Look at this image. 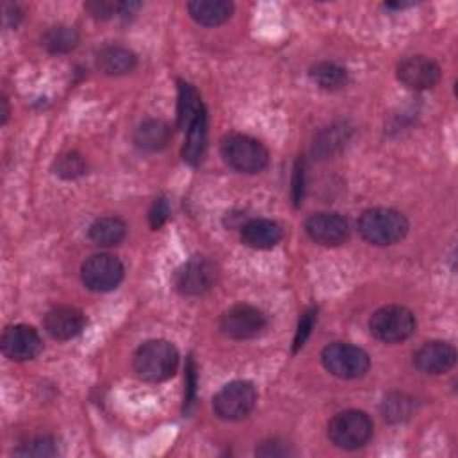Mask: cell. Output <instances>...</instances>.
<instances>
[{
	"label": "cell",
	"instance_id": "obj_18",
	"mask_svg": "<svg viewBox=\"0 0 458 458\" xmlns=\"http://www.w3.org/2000/svg\"><path fill=\"white\" fill-rule=\"evenodd\" d=\"M188 13L197 24L215 28L232 19L233 4L227 0H193L188 3Z\"/></svg>",
	"mask_w": 458,
	"mask_h": 458
},
{
	"label": "cell",
	"instance_id": "obj_12",
	"mask_svg": "<svg viewBox=\"0 0 458 458\" xmlns=\"http://www.w3.org/2000/svg\"><path fill=\"white\" fill-rule=\"evenodd\" d=\"M0 346H3V353L15 362L33 360L44 349V342L38 331L26 324H15L6 328Z\"/></svg>",
	"mask_w": 458,
	"mask_h": 458
},
{
	"label": "cell",
	"instance_id": "obj_27",
	"mask_svg": "<svg viewBox=\"0 0 458 458\" xmlns=\"http://www.w3.org/2000/svg\"><path fill=\"white\" fill-rule=\"evenodd\" d=\"M86 172V161L78 152H67L56 159V174L63 179H76Z\"/></svg>",
	"mask_w": 458,
	"mask_h": 458
},
{
	"label": "cell",
	"instance_id": "obj_30",
	"mask_svg": "<svg viewBox=\"0 0 458 458\" xmlns=\"http://www.w3.org/2000/svg\"><path fill=\"white\" fill-rule=\"evenodd\" d=\"M85 10L90 13V17L97 20H108L120 15V3H113V0H92V3L85 4Z\"/></svg>",
	"mask_w": 458,
	"mask_h": 458
},
{
	"label": "cell",
	"instance_id": "obj_20",
	"mask_svg": "<svg viewBox=\"0 0 458 458\" xmlns=\"http://www.w3.org/2000/svg\"><path fill=\"white\" fill-rule=\"evenodd\" d=\"M208 143V115L206 110L199 113L193 124L184 131V145H183V158L188 165L195 167L202 161Z\"/></svg>",
	"mask_w": 458,
	"mask_h": 458
},
{
	"label": "cell",
	"instance_id": "obj_28",
	"mask_svg": "<svg viewBox=\"0 0 458 458\" xmlns=\"http://www.w3.org/2000/svg\"><path fill=\"white\" fill-rule=\"evenodd\" d=\"M346 133H348V129H346L344 126H331V127H328V129L321 135V138H319V142H317L315 145H317V149H319L323 154H328V152H331L333 149L342 147V143L348 140Z\"/></svg>",
	"mask_w": 458,
	"mask_h": 458
},
{
	"label": "cell",
	"instance_id": "obj_29",
	"mask_svg": "<svg viewBox=\"0 0 458 458\" xmlns=\"http://www.w3.org/2000/svg\"><path fill=\"white\" fill-rule=\"evenodd\" d=\"M315 321H317V308H308L301 319H299V324H298V331H296V337H294V353H298L299 349L305 348L314 326H315Z\"/></svg>",
	"mask_w": 458,
	"mask_h": 458
},
{
	"label": "cell",
	"instance_id": "obj_6",
	"mask_svg": "<svg viewBox=\"0 0 458 458\" xmlns=\"http://www.w3.org/2000/svg\"><path fill=\"white\" fill-rule=\"evenodd\" d=\"M258 394L253 383L237 380L224 385L213 399L215 413L224 421L246 419L257 406Z\"/></svg>",
	"mask_w": 458,
	"mask_h": 458
},
{
	"label": "cell",
	"instance_id": "obj_8",
	"mask_svg": "<svg viewBox=\"0 0 458 458\" xmlns=\"http://www.w3.org/2000/svg\"><path fill=\"white\" fill-rule=\"evenodd\" d=\"M217 276H218V271L211 260L195 257V258L184 262L176 271L174 287L179 294L195 298V296H202L208 290H211L217 283Z\"/></svg>",
	"mask_w": 458,
	"mask_h": 458
},
{
	"label": "cell",
	"instance_id": "obj_19",
	"mask_svg": "<svg viewBox=\"0 0 458 458\" xmlns=\"http://www.w3.org/2000/svg\"><path fill=\"white\" fill-rule=\"evenodd\" d=\"M136 54L120 45L104 47L97 54V69L106 76H124L136 69Z\"/></svg>",
	"mask_w": 458,
	"mask_h": 458
},
{
	"label": "cell",
	"instance_id": "obj_35",
	"mask_svg": "<svg viewBox=\"0 0 458 458\" xmlns=\"http://www.w3.org/2000/svg\"><path fill=\"white\" fill-rule=\"evenodd\" d=\"M8 117H10V108H8V101L3 99V124L8 122Z\"/></svg>",
	"mask_w": 458,
	"mask_h": 458
},
{
	"label": "cell",
	"instance_id": "obj_34",
	"mask_svg": "<svg viewBox=\"0 0 458 458\" xmlns=\"http://www.w3.org/2000/svg\"><path fill=\"white\" fill-rule=\"evenodd\" d=\"M292 451L289 449V446L285 442H282V440H276V438L264 442L257 449V454H260V456H287Z\"/></svg>",
	"mask_w": 458,
	"mask_h": 458
},
{
	"label": "cell",
	"instance_id": "obj_33",
	"mask_svg": "<svg viewBox=\"0 0 458 458\" xmlns=\"http://www.w3.org/2000/svg\"><path fill=\"white\" fill-rule=\"evenodd\" d=\"M195 387H197V374H195V364L190 358L186 364V394H184V412H190L193 399H195Z\"/></svg>",
	"mask_w": 458,
	"mask_h": 458
},
{
	"label": "cell",
	"instance_id": "obj_2",
	"mask_svg": "<svg viewBox=\"0 0 458 458\" xmlns=\"http://www.w3.org/2000/svg\"><path fill=\"white\" fill-rule=\"evenodd\" d=\"M360 235L372 246H394L408 233V220L390 208H371L358 220Z\"/></svg>",
	"mask_w": 458,
	"mask_h": 458
},
{
	"label": "cell",
	"instance_id": "obj_25",
	"mask_svg": "<svg viewBox=\"0 0 458 458\" xmlns=\"http://www.w3.org/2000/svg\"><path fill=\"white\" fill-rule=\"evenodd\" d=\"M415 403L406 394H388L381 403V413L388 422H405L413 415Z\"/></svg>",
	"mask_w": 458,
	"mask_h": 458
},
{
	"label": "cell",
	"instance_id": "obj_24",
	"mask_svg": "<svg viewBox=\"0 0 458 458\" xmlns=\"http://www.w3.org/2000/svg\"><path fill=\"white\" fill-rule=\"evenodd\" d=\"M310 78L324 90H340L348 83V70L337 63L323 61L312 67Z\"/></svg>",
	"mask_w": 458,
	"mask_h": 458
},
{
	"label": "cell",
	"instance_id": "obj_17",
	"mask_svg": "<svg viewBox=\"0 0 458 458\" xmlns=\"http://www.w3.org/2000/svg\"><path fill=\"white\" fill-rule=\"evenodd\" d=\"M170 138H172L170 126L159 119L143 120L133 135L135 145L145 152H158V151L165 149L168 145Z\"/></svg>",
	"mask_w": 458,
	"mask_h": 458
},
{
	"label": "cell",
	"instance_id": "obj_15",
	"mask_svg": "<svg viewBox=\"0 0 458 458\" xmlns=\"http://www.w3.org/2000/svg\"><path fill=\"white\" fill-rule=\"evenodd\" d=\"M86 324L85 314L76 307H56L47 312L44 326L56 340H70L78 337Z\"/></svg>",
	"mask_w": 458,
	"mask_h": 458
},
{
	"label": "cell",
	"instance_id": "obj_7",
	"mask_svg": "<svg viewBox=\"0 0 458 458\" xmlns=\"http://www.w3.org/2000/svg\"><path fill=\"white\" fill-rule=\"evenodd\" d=\"M415 315L397 305L383 307L371 317L369 328L374 339L385 344H397L410 339L415 331Z\"/></svg>",
	"mask_w": 458,
	"mask_h": 458
},
{
	"label": "cell",
	"instance_id": "obj_11",
	"mask_svg": "<svg viewBox=\"0 0 458 458\" xmlns=\"http://www.w3.org/2000/svg\"><path fill=\"white\" fill-rule=\"evenodd\" d=\"M307 235L321 246H340L349 239V224L339 213H315L305 222Z\"/></svg>",
	"mask_w": 458,
	"mask_h": 458
},
{
	"label": "cell",
	"instance_id": "obj_21",
	"mask_svg": "<svg viewBox=\"0 0 458 458\" xmlns=\"http://www.w3.org/2000/svg\"><path fill=\"white\" fill-rule=\"evenodd\" d=\"M126 232H127V227L122 218L101 217L90 225L88 237L95 246L113 248V246H119L126 239Z\"/></svg>",
	"mask_w": 458,
	"mask_h": 458
},
{
	"label": "cell",
	"instance_id": "obj_31",
	"mask_svg": "<svg viewBox=\"0 0 458 458\" xmlns=\"http://www.w3.org/2000/svg\"><path fill=\"white\" fill-rule=\"evenodd\" d=\"M168 215H170V206L167 202L165 197H158L151 209H149V224L152 229H159L167 220H168Z\"/></svg>",
	"mask_w": 458,
	"mask_h": 458
},
{
	"label": "cell",
	"instance_id": "obj_5",
	"mask_svg": "<svg viewBox=\"0 0 458 458\" xmlns=\"http://www.w3.org/2000/svg\"><path fill=\"white\" fill-rule=\"evenodd\" d=\"M321 360L324 369L340 380L362 378L371 367V358L362 348L344 342L326 346L323 349Z\"/></svg>",
	"mask_w": 458,
	"mask_h": 458
},
{
	"label": "cell",
	"instance_id": "obj_26",
	"mask_svg": "<svg viewBox=\"0 0 458 458\" xmlns=\"http://www.w3.org/2000/svg\"><path fill=\"white\" fill-rule=\"evenodd\" d=\"M56 453H58L56 442L53 437H47V435L35 437L15 449L17 456H31V458H47V456H54Z\"/></svg>",
	"mask_w": 458,
	"mask_h": 458
},
{
	"label": "cell",
	"instance_id": "obj_14",
	"mask_svg": "<svg viewBox=\"0 0 458 458\" xmlns=\"http://www.w3.org/2000/svg\"><path fill=\"white\" fill-rule=\"evenodd\" d=\"M456 364V351L451 344L431 340L421 346L413 355V365L426 374H444Z\"/></svg>",
	"mask_w": 458,
	"mask_h": 458
},
{
	"label": "cell",
	"instance_id": "obj_23",
	"mask_svg": "<svg viewBox=\"0 0 458 458\" xmlns=\"http://www.w3.org/2000/svg\"><path fill=\"white\" fill-rule=\"evenodd\" d=\"M42 44L51 54H67L79 45V33L69 26H54L44 35Z\"/></svg>",
	"mask_w": 458,
	"mask_h": 458
},
{
	"label": "cell",
	"instance_id": "obj_1",
	"mask_svg": "<svg viewBox=\"0 0 458 458\" xmlns=\"http://www.w3.org/2000/svg\"><path fill=\"white\" fill-rule=\"evenodd\" d=\"M179 353L167 340H149L135 353L133 367L140 380L147 383H161L176 374Z\"/></svg>",
	"mask_w": 458,
	"mask_h": 458
},
{
	"label": "cell",
	"instance_id": "obj_32",
	"mask_svg": "<svg viewBox=\"0 0 458 458\" xmlns=\"http://www.w3.org/2000/svg\"><path fill=\"white\" fill-rule=\"evenodd\" d=\"M303 192H305V161L298 159L294 168V179H292V199L296 208H299L303 202Z\"/></svg>",
	"mask_w": 458,
	"mask_h": 458
},
{
	"label": "cell",
	"instance_id": "obj_9",
	"mask_svg": "<svg viewBox=\"0 0 458 458\" xmlns=\"http://www.w3.org/2000/svg\"><path fill=\"white\" fill-rule=\"evenodd\" d=\"M220 331L233 340H249L267 328V315L251 305H237L229 308L218 324Z\"/></svg>",
	"mask_w": 458,
	"mask_h": 458
},
{
	"label": "cell",
	"instance_id": "obj_16",
	"mask_svg": "<svg viewBox=\"0 0 458 458\" xmlns=\"http://www.w3.org/2000/svg\"><path fill=\"white\" fill-rule=\"evenodd\" d=\"M241 239L251 249H273L283 241V227L269 218H253L242 225Z\"/></svg>",
	"mask_w": 458,
	"mask_h": 458
},
{
	"label": "cell",
	"instance_id": "obj_10",
	"mask_svg": "<svg viewBox=\"0 0 458 458\" xmlns=\"http://www.w3.org/2000/svg\"><path fill=\"white\" fill-rule=\"evenodd\" d=\"M81 280L94 292H110L124 280V266L113 255H94L83 264Z\"/></svg>",
	"mask_w": 458,
	"mask_h": 458
},
{
	"label": "cell",
	"instance_id": "obj_22",
	"mask_svg": "<svg viewBox=\"0 0 458 458\" xmlns=\"http://www.w3.org/2000/svg\"><path fill=\"white\" fill-rule=\"evenodd\" d=\"M206 110L202 101H200V95L199 92L184 83V81H179V101H177V127L184 133L192 124L193 120L199 117V113Z\"/></svg>",
	"mask_w": 458,
	"mask_h": 458
},
{
	"label": "cell",
	"instance_id": "obj_13",
	"mask_svg": "<svg viewBox=\"0 0 458 458\" xmlns=\"http://www.w3.org/2000/svg\"><path fill=\"white\" fill-rule=\"evenodd\" d=\"M397 79L410 90H429L440 79V67L426 56H408L397 65Z\"/></svg>",
	"mask_w": 458,
	"mask_h": 458
},
{
	"label": "cell",
	"instance_id": "obj_3",
	"mask_svg": "<svg viewBox=\"0 0 458 458\" xmlns=\"http://www.w3.org/2000/svg\"><path fill=\"white\" fill-rule=\"evenodd\" d=\"M220 154L229 167L242 174H258L269 163V151L264 143L241 133L227 135L222 140Z\"/></svg>",
	"mask_w": 458,
	"mask_h": 458
},
{
	"label": "cell",
	"instance_id": "obj_4",
	"mask_svg": "<svg viewBox=\"0 0 458 458\" xmlns=\"http://www.w3.org/2000/svg\"><path fill=\"white\" fill-rule=\"evenodd\" d=\"M374 424L362 410H346L337 413L328 424L330 440L340 449H360L372 437Z\"/></svg>",
	"mask_w": 458,
	"mask_h": 458
}]
</instances>
